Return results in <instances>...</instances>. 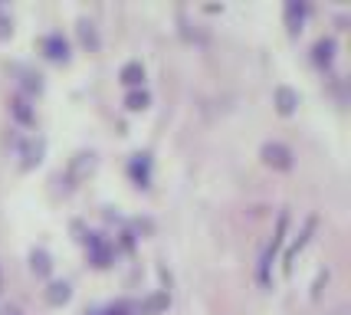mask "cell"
Here are the masks:
<instances>
[{
    "mask_svg": "<svg viewBox=\"0 0 351 315\" xmlns=\"http://www.w3.org/2000/svg\"><path fill=\"white\" fill-rule=\"evenodd\" d=\"M312 53H315V62H325V66H328V62H332V56H335V40H332V36L319 40Z\"/></svg>",
    "mask_w": 351,
    "mask_h": 315,
    "instance_id": "cell-10",
    "label": "cell"
},
{
    "mask_svg": "<svg viewBox=\"0 0 351 315\" xmlns=\"http://www.w3.org/2000/svg\"><path fill=\"white\" fill-rule=\"evenodd\" d=\"M10 33V16H3V10H0V36H7Z\"/></svg>",
    "mask_w": 351,
    "mask_h": 315,
    "instance_id": "cell-19",
    "label": "cell"
},
{
    "mask_svg": "<svg viewBox=\"0 0 351 315\" xmlns=\"http://www.w3.org/2000/svg\"><path fill=\"white\" fill-rule=\"evenodd\" d=\"M132 305L128 302H119V305H108V309H99V312H89V315H128Z\"/></svg>",
    "mask_w": 351,
    "mask_h": 315,
    "instance_id": "cell-17",
    "label": "cell"
},
{
    "mask_svg": "<svg viewBox=\"0 0 351 315\" xmlns=\"http://www.w3.org/2000/svg\"><path fill=\"white\" fill-rule=\"evenodd\" d=\"M40 158H43V141H40V138H30V141L23 145V167L40 165Z\"/></svg>",
    "mask_w": 351,
    "mask_h": 315,
    "instance_id": "cell-9",
    "label": "cell"
},
{
    "mask_svg": "<svg viewBox=\"0 0 351 315\" xmlns=\"http://www.w3.org/2000/svg\"><path fill=\"white\" fill-rule=\"evenodd\" d=\"M14 112L20 121H30V108H27V102L23 99H14Z\"/></svg>",
    "mask_w": 351,
    "mask_h": 315,
    "instance_id": "cell-18",
    "label": "cell"
},
{
    "mask_svg": "<svg viewBox=\"0 0 351 315\" xmlns=\"http://www.w3.org/2000/svg\"><path fill=\"white\" fill-rule=\"evenodd\" d=\"M302 20H306V3L289 0V3H286V27H289L292 36H299V30H302Z\"/></svg>",
    "mask_w": 351,
    "mask_h": 315,
    "instance_id": "cell-7",
    "label": "cell"
},
{
    "mask_svg": "<svg viewBox=\"0 0 351 315\" xmlns=\"http://www.w3.org/2000/svg\"><path fill=\"white\" fill-rule=\"evenodd\" d=\"M260 158H263V165L276 167V171H289L292 167V151L286 148L282 141H266L260 151Z\"/></svg>",
    "mask_w": 351,
    "mask_h": 315,
    "instance_id": "cell-3",
    "label": "cell"
},
{
    "mask_svg": "<svg viewBox=\"0 0 351 315\" xmlns=\"http://www.w3.org/2000/svg\"><path fill=\"white\" fill-rule=\"evenodd\" d=\"M43 53L49 56V60H56V62H66L69 60V43H66V36L62 33H49V36H43Z\"/></svg>",
    "mask_w": 351,
    "mask_h": 315,
    "instance_id": "cell-4",
    "label": "cell"
},
{
    "mask_svg": "<svg viewBox=\"0 0 351 315\" xmlns=\"http://www.w3.org/2000/svg\"><path fill=\"white\" fill-rule=\"evenodd\" d=\"M89 250H92V263L95 266H108L112 263V246L99 233H89Z\"/></svg>",
    "mask_w": 351,
    "mask_h": 315,
    "instance_id": "cell-6",
    "label": "cell"
},
{
    "mask_svg": "<svg viewBox=\"0 0 351 315\" xmlns=\"http://www.w3.org/2000/svg\"><path fill=\"white\" fill-rule=\"evenodd\" d=\"M125 105H128L132 112H141V108L148 105V92H145V89H135V92H128V95H125Z\"/></svg>",
    "mask_w": 351,
    "mask_h": 315,
    "instance_id": "cell-15",
    "label": "cell"
},
{
    "mask_svg": "<svg viewBox=\"0 0 351 315\" xmlns=\"http://www.w3.org/2000/svg\"><path fill=\"white\" fill-rule=\"evenodd\" d=\"M30 263H33V272H40V276H46V272L53 270V263H49V253H43V250H33Z\"/></svg>",
    "mask_w": 351,
    "mask_h": 315,
    "instance_id": "cell-14",
    "label": "cell"
},
{
    "mask_svg": "<svg viewBox=\"0 0 351 315\" xmlns=\"http://www.w3.org/2000/svg\"><path fill=\"white\" fill-rule=\"evenodd\" d=\"M148 167H152L148 154H135V161H132V178H135L141 187L148 184Z\"/></svg>",
    "mask_w": 351,
    "mask_h": 315,
    "instance_id": "cell-11",
    "label": "cell"
},
{
    "mask_svg": "<svg viewBox=\"0 0 351 315\" xmlns=\"http://www.w3.org/2000/svg\"><path fill=\"white\" fill-rule=\"evenodd\" d=\"M312 230H315V217H308L306 226H302V233H299V240H292L289 253H286V263H282V270H286V272H292V266H295V256H299L302 250H306L308 237H312Z\"/></svg>",
    "mask_w": 351,
    "mask_h": 315,
    "instance_id": "cell-5",
    "label": "cell"
},
{
    "mask_svg": "<svg viewBox=\"0 0 351 315\" xmlns=\"http://www.w3.org/2000/svg\"><path fill=\"white\" fill-rule=\"evenodd\" d=\"M79 36H82V43L92 46V49L99 46V36H95V30H92V23H89V20H79Z\"/></svg>",
    "mask_w": 351,
    "mask_h": 315,
    "instance_id": "cell-16",
    "label": "cell"
},
{
    "mask_svg": "<svg viewBox=\"0 0 351 315\" xmlns=\"http://www.w3.org/2000/svg\"><path fill=\"white\" fill-rule=\"evenodd\" d=\"M95 165H99L95 151H76L69 158V167H66V187H76L82 180H89L95 174Z\"/></svg>",
    "mask_w": 351,
    "mask_h": 315,
    "instance_id": "cell-1",
    "label": "cell"
},
{
    "mask_svg": "<svg viewBox=\"0 0 351 315\" xmlns=\"http://www.w3.org/2000/svg\"><path fill=\"white\" fill-rule=\"evenodd\" d=\"M286 224H289V217H286V213H279V220H276V233H273V240H269L266 253H263V263H260V283H269V266H273L276 250L282 246V237H286Z\"/></svg>",
    "mask_w": 351,
    "mask_h": 315,
    "instance_id": "cell-2",
    "label": "cell"
},
{
    "mask_svg": "<svg viewBox=\"0 0 351 315\" xmlns=\"http://www.w3.org/2000/svg\"><path fill=\"white\" fill-rule=\"evenodd\" d=\"M141 79H145V66H141V62H128V66L122 69L125 86H141Z\"/></svg>",
    "mask_w": 351,
    "mask_h": 315,
    "instance_id": "cell-13",
    "label": "cell"
},
{
    "mask_svg": "<svg viewBox=\"0 0 351 315\" xmlns=\"http://www.w3.org/2000/svg\"><path fill=\"white\" fill-rule=\"evenodd\" d=\"M295 105H299V95H295L289 86H279V89H276V108H279V115H292Z\"/></svg>",
    "mask_w": 351,
    "mask_h": 315,
    "instance_id": "cell-8",
    "label": "cell"
},
{
    "mask_svg": "<svg viewBox=\"0 0 351 315\" xmlns=\"http://www.w3.org/2000/svg\"><path fill=\"white\" fill-rule=\"evenodd\" d=\"M69 296H73L69 283H53L49 289H46V299L53 302V305H62V302H69Z\"/></svg>",
    "mask_w": 351,
    "mask_h": 315,
    "instance_id": "cell-12",
    "label": "cell"
},
{
    "mask_svg": "<svg viewBox=\"0 0 351 315\" xmlns=\"http://www.w3.org/2000/svg\"><path fill=\"white\" fill-rule=\"evenodd\" d=\"M3 315H20L16 309H10V305H3Z\"/></svg>",
    "mask_w": 351,
    "mask_h": 315,
    "instance_id": "cell-20",
    "label": "cell"
}]
</instances>
